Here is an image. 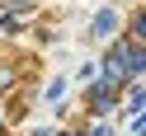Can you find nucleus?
<instances>
[{
	"mask_svg": "<svg viewBox=\"0 0 146 136\" xmlns=\"http://www.w3.org/2000/svg\"><path fill=\"white\" fill-rule=\"evenodd\" d=\"M94 33H99V38H108V33H113V14H108V10L94 19Z\"/></svg>",
	"mask_w": 146,
	"mask_h": 136,
	"instance_id": "nucleus-1",
	"label": "nucleus"
},
{
	"mask_svg": "<svg viewBox=\"0 0 146 136\" xmlns=\"http://www.w3.org/2000/svg\"><path fill=\"white\" fill-rule=\"evenodd\" d=\"M137 33H141V38H146V14H141V19H137Z\"/></svg>",
	"mask_w": 146,
	"mask_h": 136,
	"instance_id": "nucleus-2",
	"label": "nucleus"
}]
</instances>
